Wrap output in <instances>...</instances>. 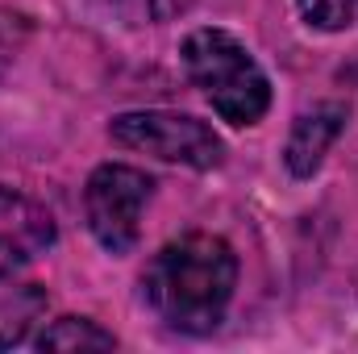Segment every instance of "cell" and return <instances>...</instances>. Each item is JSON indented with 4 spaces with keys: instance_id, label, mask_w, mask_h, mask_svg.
<instances>
[{
    "instance_id": "obj_1",
    "label": "cell",
    "mask_w": 358,
    "mask_h": 354,
    "mask_svg": "<svg viewBox=\"0 0 358 354\" xmlns=\"http://www.w3.org/2000/svg\"><path fill=\"white\" fill-rule=\"evenodd\" d=\"M238 288V255L217 234H183L142 271V300L179 334H213Z\"/></svg>"
},
{
    "instance_id": "obj_2",
    "label": "cell",
    "mask_w": 358,
    "mask_h": 354,
    "mask_svg": "<svg viewBox=\"0 0 358 354\" xmlns=\"http://www.w3.org/2000/svg\"><path fill=\"white\" fill-rule=\"evenodd\" d=\"M183 67H187V80L208 96L221 121L242 129L267 117L271 80L238 34L217 29V25L192 29L183 38Z\"/></svg>"
},
{
    "instance_id": "obj_3",
    "label": "cell",
    "mask_w": 358,
    "mask_h": 354,
    "mask_svg": "<svg viewBox=\"0 0 358 354\" xmlns=\"http://www.w3.org/2000/svg\"><path fill=\"white\" fill-rule=\"evenodd\" d=\"M108 138L125 150L179 163L192 171H213L225 155L221 138L213 134V125H204L192 113L176 108H138V113H117L108 121Z\"/></svg>"
},
{
    "instance_id": "obj_4",
    "label": "cell",
    "mask_w": 358,
    "mask_h": 354,
    "mask_svg": "<svg viewBox=\"0 0 358 354\" xmlns=\"http://www.w3.org/2000/svg\"><path fill=\"white\" fill-rule=\"evenodd\" d=\"M155 196V179L129 163H100L84 187V217L92 238L108 255H129L142 238V213Z\"/></svg>"
},
{
    "instance_id": "obj_5",
    "label": "cell",
    "mask_w": 358,
    "mask_h": 354,
    "mask_svg": "<svg viewBox=\"0 0 358 354\" xmlns=\"http://www.w3.org/2000/svg\"><path fill=\"white\" fill-rule=\"evenodd\" d=\"M55 217L42 200L0 183V279L55 246Z\"/></svg>"
},
{
    "instance_id": "obj_6",
    "label": "cell",
    "mask_w": 358,
    "mask_h": 354,
    "mask_svg": "<svg viewBox=\"0 0 358 354\" xmlns=\"http://www.w3.org/2000/svg\"><path fill=\"white\" fill-rule=\"evenodd\" d=\"M346 129V104L338 100H321L313 108H304L296 121H292V134H287V146H283V163L296 179H308L329 155V146L342 138Z\"/></svg>"
},
{
    "instance_id": "obj_7",
    "label": "cell",
    "mask_w": 358,
    "mask_h": 354,
    "mask_svg": "<svg viewBox=\"0 0 358 354\" xmlns=\"http://www.w3.org/2000/svg\"><path fill=\"white\" fill-rule=\"evenodd\" d=\"M46 313V288L38 283H0V351L21 346Z\"/></svg>"
},
{
    "instance_id": "obj_8",
    "label": "cell",
    "mask_w": 358,
    "mask_h": 354,
    "mask_svg": "<svg viewBox=\"0 0 358 354\" xmlns=\"http://www.w3.org/2000/svg\"><path fill=\"white\" fill-rule=\"evenodd\" d=\"M117 338L92 317H59L38 334V351H113Z\"/></svg>"
},
{
    "instance_id": "obj_9",
    "label": "cell",
    "mask_w": 358,
    "mask_h": 354,
    "mask_svg": "<svg viewBox=\"0 0 358 354\" xmlns=\"http://www.w3.org/2000/svg\"><path fill=\"white\" fill-rule=\"evenodd\" d=\"M358 0H296V13L304 17V25L321 29V34H338L355 21Z\"/></svg>"
},
{
    "instance_id": "obj_10",
    "label": "cell",
    "mask_w": 358,
    "mask_h": 354,
    "mask_svg": "<svg viewBox=\"0 0 358 354\" xmlns=\"http://www.w3.org/2000/svg\"><path fill=\"white\" fill-rule=\"evenodd\" d=\"M192 4L196 0H117V8L129 25H163L179 13H187Z\"/></svg>"
},
{
    "instance_id": "obj_11",
    "label": "cell",
    "mask_w": 358,
    "mask_h": 354,
    "mask_svg": "<svg viewBox=\"0 0 358 354\" xmlns=\"http://www.w3.org/2000/svg\"><path fill=\"white\" fill-rule=\"evenodd\" d=\"M25 38H29V17L25 13H13V8H0V80L8 76V67L21 55Z\"/></svg>"
},
{
    "instance_id": "obj_12",
    "label": "cell",
    "mask_w": 358,
    "mask_h": 354,
    "mask_svg": "<svg viewBox=\"0 0 358 354\" xmlns=\"http://www.w3.org/2000/svg\"><path fill=\"white\" fill-rule=\"evenodd\" d=\"M338 76H342V84H350V88H358V63H350V67H342Z\"/></svg>"
}]
</instances>
